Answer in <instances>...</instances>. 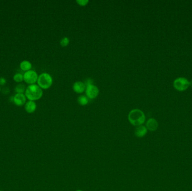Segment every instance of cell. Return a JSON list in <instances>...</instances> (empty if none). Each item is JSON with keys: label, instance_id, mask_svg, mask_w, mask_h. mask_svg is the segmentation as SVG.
<instances>
[{"label": "cell", "instance_id": "obj_1", "mask_svg": "<svg viewBox=\"0 0 192 191\" xmlns=\"http://www.w3.org/2000/svg\"><path fill=\"white\" fill-rule=\"evenodd\" d=\"M128 119L130 123L134 126H141L145 122V114L140 109H134L128 114Z\"/></svg>", "mask_w": 192, "mask_h": 191}, {"label": "cell", "instance_id": "obj_2", "mask_svg": "<svg viewBox=\"0 0 192 191\" xmlns=\"http://www.w3.org/2000/svg\"><path fill=\"white\" fill-rule=\"evenodd\" d=\"M25 96L29 101H37L41 98L43 96V91L39 86L32 84L26 88Z\"/></svg>", "mask_w": 192, "mask_h": 191}, {"label": "cell", "instance_id": "obj_3", "mask_svg": "<svg viewBox=\"0 0 192 191\" xmlns=\"http://www.w3.org/2000/svg\"><path fill=\"white\" fill-rule=\"evenodd\" d=\"M37 83L40 88L43 89H49L52 85V76L48 73H42L38 76Z\"/></svg>", "mask_w": 192, "mask_h": 191}, {"label": "cell", "instance_id": "obj_4", "mask_svg": "<svg viewBox=\"0 0 192 191\" xmlns=\"http://www.w3.org/2000/svg\"><path fill=\"white\" fill-rule=\"evenodd\" d=\"M174 87L179 91L186 90L190 86V82L186 78H179L174 80Z\"/></svg>", "mask_w": 192, "mask_h": 191}, {"label": "cell", "instance_id": "obj_5", "mask_svg": "<svg viewBox=\"0 0 192 191\" xmlns=\"http://www.w3.org/2000/svg\"><path fill=\"white\" fill-rule=\"evenodd\" d=\"M38 79V76L36 72L33 70H29L24 73L23 75V80L25 83L29 84H34Z\"/></svg>", "mask_w": 192, "mask_h": 191}, {"label": "cell", "instance_id": "obj_6", "mask_svg": "<svg viewBox=\"0 0 192 191\" xmlns=\"http://www.w3.org/2000/svg\"><path fill=\"white\" fill-rule=\"evenodd\" d=\"M99 90L97 86L92 85H89L86 86V96L88 97V98L93 99L96 98L99 96Z\"/></svg>", "mask_w": 192, "mask_h": 191}, {"label": "cell", "instance_id": "obj_7", "mask_svg": "<svg viewBox=\"0 0 192 191\" xmlns=\"http://www.w3.org/2000/svg\"><path fill=\"white\" fill-rule=\"evenodd\" d=\"M14 102L16 106H23L26 102V96L23 94H16L14 96Z\"/></svg>", "mask_w": 192, "mask_h": 191}, {"label": "cell", "instance_id": "obj_8", "mask_svg": "<svg viewBox=\"0 0 192 191\" xmlns=\"http://www.w3.org/2000/svg\"><path fill=\"white\" fill-rule=\"evenodd\" d=\"M86 86L84 83L82 81H76L73 84V89L76 93L82 94L86 90Z\"/></svg>", "mask_w": 192, "mask_h": 191}, {"label": "cell", "instance_id": "obj_9", "mask_svg": "<svg viewBox=\"0 0 192 191\" xmlns=\"http://www.w3.org/2000/svg\"><path fill=\"white\" fill-rule=\"evenodd\" d=\"M158 122L155 119L150 118L146 122V128L150 131H155L158 128Z\"/></svg>", "mask_w": 192, "mask_h": 191}, {"label": "cell", "instance_id": "obj_10", "mask_svg": "<svg viewBox=\"0 0 192 191\" xmlns=\"http://www.w3.org/2000/svg\"><path fill=\"white\" fill-rule=\"evenodd\" d=\"M147 133V129L144 126H139L135 129V135L139 138L143 137Z\"/></svg>", "mask_w": 192, "mask_h": 191}, {"label": "cell", "instance_id": "obj_11", "mask_svg": "<svg viewBox=\"0 0 192 191\" xmlns=\"http://www.w3.org/2000/svg\"><path fill=\"white\" fill-rule=\"evenodd\" d=\"M37 104L34 101H29L25 106V111L28 113H33L36 111Z\"/></svg>", "mask_w": 192, "mask_h": 191}, {"label": "cell", "instance_id": "obj_12", "mask_svg": "<svg viewBox=\"0 0 192 191\" xmlns=\"http://www.w3.org/2000/svg\"><path fill=\"white\" fill-rule=\"evenodd\" d=\"M31 66H32V65H31V63L28 61H24L23 62H21L20 65L21 69L24 71H29L31 69Z\"/></svg>", "mask_w": 192, "mask_h": 191}, {"label": "cell", "instance_id": "obj_13", "mask_svg": "<svg viewBox=\"0 0 192 191\" xmlns=\"http://www.w3.org/2000/svg\"><path fill=\"white\" fill-rule=\"evenodd\" d=\"M78 102L81 106H86L88 103V98L87 96L82 95L78 97Z\"/></svg>", "mask_w": 192, "mask_h": 191}, {"label": "cell", "instance_id": "obj_14", "mask_svg": "<svg viewBox=\"0 0 192 191\" xmlns=\"http://www.w3.org/2000/svg\"><path fill=\"white\" fill-rule=\"evenodd\" d=\"M25 86L24 84H20L16 86L15 89V91L16 94H23L24 92L25 91Z\"/></svg>", "mask_w": 192, "mask_h": 191}, {"label": "cell", "instance_id": "obj_15", "mask_svg": "<svg viewBox=\"0 0 192 191\" xmlns=\"http://www.w3.org/2000/svg\"><path fill=\"white\" fill-rule=\"evenodd\" d=\"M70 43V40L67 36H65L60 41V45L63 47L68 46Z\"/></svg>", "mask_w": 192, "mask_h": 191}, {"label": "cell", "instance_id": "obj_16", "mask_svg": "<svg viewBox=\"0 0 192 191\" xmlns=\"http://www.w3.org/2000/svg\"><path fill=\"white\" fill-rule=\"evenodd\" d=\"M14 80L17 83H21L23 80V75L20 73H18L14 76Z\"/></svg>", "mask_w": 192, "mask_h": 191}, {"label": "cell", "instance_id": "obj_17", "mask_svg": "<svg viewBox=\"0 0 192 191\" xmlns=\"http://www.w3.org/2000/svg\"><path fill=\"white\" fill-rule=\"evenodd\" d=\"M89 1V0H76V3H78V5L81 6H85L88 4Z\"/></svg>", "mask_w": 192, "mask_h": 191}, {"label": "cell", "instance_id": "obj_18", "mask_svg": "<svg viewBox=\"0 0 192 191\" xmlns=\"http://www.w3.org/2000/svg\"><path fill=\"white\" fill-rule=\"evenodd\" d=\"M84 84H85L86 86L92 85V84H93V80H92L91 79H88L87 80H86Z\"/></svg>", "mask_w": 192, "mask_h": 191}, {"label": "cell", "instance_id": "obj_19", "mask_svg": "<svg viewBox=\"0 0 192 191\" xmlns=\"http://www.w3.org/2000/svg\"><path fill=\"white\" fill-rule=\"evenodd\" d=\"M6 83V80L5 79H4V78H0V85H5Z\"/></svg>", "mask_w": 192, "mask_h": 191}, {"label": "cell", "instance_id": "obj_20", "mask_svg": "<svg viewBox=\"0 0 192 191\" xmlns=\"http://www.w3.org/2000/svg\"><path fill=\"white\" fill-rule=\"evenodd\" d=\"M190 86H191L192 87V80L190 82Z\"/></svg>", "mask_w": 192, "mask_h": 191}, {"label": "cell", "instance_id": "obj_21", "mask_svg": "<svg viewBox=\"0 0 192 191\" xmlns=\"http://www.w3.org/2000/svg\"><path fill=\"white\" fill-rule=\"evenodd\" d=\"M82 191V190H80V189H79V190H77V191Z\"/></svg>", "mask_w": 192, "mask_h": 191}, {"label": "cell", "instance_id": "obj_22", "mask_svg": "<svg viewBox=\"0 0 192 191\" xmlns=\"http://www.w3.org/2000/svg\"><path fill=\"white\" fill-rule=\"evenodd\" d=\"M0 191H1V190H0Z\"/></svg>", "mask_w": 192, "mask_h": 191}, {"label": "cell", "instance_id": "obj_23", "mask_svg": "<svg viewBox=\"0 0 192 191\" xmlns=\"http://www.w3.org/2000/svg\"></svg>", "mask_w": 192, "mask_h": 191}]
</instances>
